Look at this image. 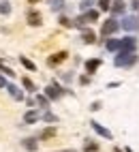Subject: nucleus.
<instances>
[{
  "label": "nucleus",
  "instance_id": "1",
  "mask_svg": "<svg viewBox=\"0 0 139 152\" xmlns=\"http://www.w3.org/2000/svg\"><path fill=\"white\" fill-rule=\"evenodd\" d=\"M135 60H137L135 52H120L116 56V66H131L135 64Z\"/></svg>",
  "mask_w": 139,
  "mask_h": 152
},
{
  "label": "nucleus",
  "instance_id": "2",
  "mask_svg": "<svg viewBox=\"0 0 139 152\" xmlns=\"http://www.w3.org/2000/svg\"><path fill=\"white\" fill-rule=\"evenodd\" d=\"M96 19H98V11H88L86 15H79V17L75 19V26L82 28V26H86L88 22H96Z\"/></svg>",
  "mask_w": 139,
  "mask_h": 152
},
{
  "label": "nucleus",
  "instance_id": "3",
  "mask_svg": "<svg viewBox=\"0 0 139 152\" xmlns=\"http://www.w3.org/2000/svg\"><path fill=\"white\" fill-rule=\"evenodd\" d=\"M135 49H137V41L133 37H126L120 41V52H135Z\"/></svg>",
  "mask_w": 139,
  "mask_h": 152
},
{
  "label": "nucleus",
  "instance_id": "4",
  "mask_svg": "<svg viewBox=\"0 0 139 152\" xmlns=\"http://www.w3.org/2000/svg\"><path fill=\"white\" fill-rule=\"evenodd\" d=\"M116 30H118V22H116V19H107V22L103 24V28H101V34L109 37V34H114Z\"/></svg>",
  "mask_w": 139,
  "mask_h": 152
},
{
  "label": "nucleus",
  "instance_id": "5",
  "mask_svg": "<svg viewBox=\"0 0 139 152\" xmlns=\"http://www.w3.org/2000/svg\"><path fill=\"white\" fill-rule=\"evenodd\" d=\"M66 58H68L66 52H58V54H54V56H49V58H47V64H49V66H56V64L64 62Z\"/></svg>",
  "mask_w": 139,
  "mask_h": 152
},
{
  "label": "nucleus",
  "instance_id": "6",
  "mask_svg": "<svg viewBox=\"0 0 139 152\" xmlns=\"http://www.w3.org/2000/svg\"><path fill=\"white\" fill-rule=\"evenodd\" d=\"M28 24H30V26H41V24H43V15L32 9V11L28 13Z\"/></svg>",
  "mask_w": 139,
  "mask_h": 152
},
{
  "label": "nucleus",
  "instance_id": "7",
  "mask_svg": "<svg viewBox=\"0 0 139 152\" xmlns=\"http://www.w3.org/2000/svg\"><path fill=\"white\" fill-rule=\"evenodd\" d=\"M122 28L124 30H137L139 28V19L137 17H124L122 19Z\"/></svg>",
  "mask_w": 139,
  "mask_h": 152
},
{
  "label": "nucleus",
  "instance_id": "8",
  "mask_svg": "<svg viewBox=\"0 0 139 152\" xmlns=\"http://www.w3.org/2000/svg\"><path fill=\"white\" fill-rule=\"evenodd\" d=\"M45 94H47L49 99H54V101H56V99H60V96H62V90L54 84V86H47V88H45Z\"/></svg>",
  "mask_w": 139,
  "mask_h": 152
},
{
  "label": "nucleus",
  "instance_id": "9",
  "mask_svg": "<svg viewBox=\"0 0 139 152\" xmlns=\"http://www.w3.org/2000/svg\"><path fill=\"white\" fill-rule=\"evenodd\" d=\"M7 90H9V94H11L15 101H22V99H24V92H22L17 86H13V84H7Z\"/></svg>",
  "mask_w": 139,
  "mask_h": 152
},
{
  "label": "nucleus",
  "instance_id": "10",
  "mask_svg": "<svg viewBox=\"0 0 139 152\" xmlns=\"http://www.w3.org/2000/svg\"><path fill=\"white\" fill-rule=\"evenodd\" d=\"M90 124H92V129H94V131H96V133L101 135V137H105V139H111V133H109V131H107L105 126H101L98 122H90Z\"/></svg>",
  "mask_w": 139,
  "mask_h": 152
},
{
  "label": "nucleus",
  "instance_id": "11",
  "mask_svg": "<svg viewBox=\"0 0 139 152\" xmlns=\"http://www.w3.org/2000/svg\"><path fill=\"white\" fill-rule=\"evenodd\" d=\"M98 66H101V60H98V58H94V60H88V62H86V71H88V73H94V71L98 69Z\"/></svg>",
  "mask_w": 139,
  "mask_h": 152
},
{
  "label": "nucleus",
  "instance_id": "12",
  "mask_svg": "<svg viewBox=\"0 0 139 152\" xmlns=\"http://www.w3.org/2000/svg\"><path fill=\"white\" fill-rule=\"evenodd\" d=\"M82 39H84V43H94L96 34L92 32V30H82Z\"/></svg>",
  "mask_w": 139,
  "mask_h": 152
},
{
  "label": "nucleus",
  "instance_id": "13",
  "mask_svg": "<svg viewBox=\"0 0 139 152\" xmlns=\"http://www.w3.org/2000/svg\"><path fill=\"white\" fill-rule=\"evenodd\" d=\"M124 9H126V4L122 2V0H116V2H111V11L118 15V13H124Z\"/></svg>",
  "mask_w": 139,
  "mask_h": 152
},
{
  "label": "nucleus",
  "instance_id": "14",
  "mask_svg": "<svg viewBox=\"0 0 139 152\" xmlns=\"http://www.w3.org/2000/svg\"><path fill=\"white\" fill-rule=\"evenodd\" d=\"M24 148H26V150H30V152H34V150L39 148V144H36V139L28 137V139H24Z\"/></svg>",
  "mask_w": 139,
  "mask_h": 152
},
{
  "label": "nucleus",
  "instance_id": "15",
  "mask_svg": "<svg viewBox=\"0 0 139 152\" xmlns=\"http://www.w3.org/2000/svg\"><path fill=\"white\" fill-rule=\"evenodd\" d=\"M105 47L109 49V52H118V49H120V41H118V39H109V41L105 43Z\"/></svg>",
  "mask_w": 139,
  "mask_h": 152
},
{
  "label": "nucleus",
  "instance_id": "16",
  "mask_svg": "<svg viewBox=\"0 0 139 152\" xmlns=\"http://www.w3.org/2000/svg\"><path fill=\"white\" fill-rule=\"evenodd\" d=\"M36 120H39V114H36V111H28V114L24 116V122H26V124H32V122H36Z\"/></svg>",
  "mask_w": 139,
  "mask_h": 152
},
{
  "label": "nucleus",
  "instance_id": "17",
  "mask_svg": "<svg viewBox=\"0 0 139 152\" xmlns=\"http://www.w3.org/2000/svg\"><path fill=\"white\" fill-rule=\"evenodd\" d=\"M84 150H86V152H96V150H98V144H94V141H90V139H86Z\"/></svg>",
  "mask_w": 139,
  "mask_h": 152
},
{
  "label": "nucleus",
  "instance_id": "18",
  "mask_svg": "<svg viewBox=\"0 0 139 152\" xmlns=\"http://www.w3.org/2000/svg\"><path fill=\"white\" fill-rule=\"evenodd\" d=\"M49 7H52V11H60L64 7V0H49Z\"/></svg>",
  "mask_w": 139,
  "mask_h": 152
},
{
  "label": "nucleus",
  "instance_id": "19",
  "mask_svg": "<svg viewBox=\"0 0 139 152\" xmlns=\"http://www.w3.org/2000/svg\"><path fill=\"white\" fill-rule=\"evenodd\" d=\"M19 62H22V64H24L28 71H34V69H36V66H34V62H30V60H28V58H24V56L19 58Z\"/></svg>",
  "mask_w": 139,
  "mask_h": 152
},
{
  "label": "nucleus",
  "instance_id": "20",
  "mask_svg": "<svg viewBox=\"0 0 139 152\" xmlns=\"http://www.w3.org/2000/svg\"><path fill=\"white\" fill-rule=\"evenodd\" d=\"M54 135H56V129H45L41 133V139H52Z\"/></svg>",
  "mask_w": 139,
  "mask_h": 152
},
{
  "label": "nucleus",
  "instance_id": "21",
  "mask_svg": "<svg viewBox=\"0 0 139 152\" xmlns=\"http://www.w3.org/2000/svg\"><path fill=\"white\" fill-rule=\"evenodd\" d=\"M98 7H101V11H109V9H111V2H109V0H98Z\"/></svg>",
  "mask_w": 139,
  "mask_h": 152
},
{
  "label": "nucleus",
  "instance_id": "22",
  "mask_svg": "<svg viewBox=\"0 0 139 152\" xmlns=\"http://www.w3.org/2000/svg\"><path fill=\"white\" fill-rule=\"evenodd\" d=\"M0 13H2V15L11 13V4H9V2H0Z\"/></svg>",
  "mask_w": 139,
  "mask_h": 152
},
{
  "label": "nucleus",
  "instance_id": "23",
  "mask_svg": "<svg viewBox=\"0 0 139 152\" xmlns=\"http://www.w3.org/2000/svg\"><path fill=\"white\" fill-rule=\"evenodd\" d=\"M0 69H2V73H4V75H9V77H13V75H15L13 71H11V69H9V66L2 62V60H0Z\"/></svg>",
  "mask_w": 139,
  "mask_h": 152
},
{
  "label": "nucleus",
  "instance_id": "24",
  "mask_svg": "<svg viewBox=\"0 0 139 152\" xmlns=\"http://www.w3.org/2000/svg\"><path fill=\"white\" fill-rule=\"evenodd\" d=\"M58 22H60V26H64V28H71V26H73V24H71V19H68V17H60Z\"/></svg>",
  "mask_w": 139,
  "mask_h": 152
},
{
  "label": "nucleus",
  "instance_id": "25",
  "mask_svg": "<svg viewBox=\"0 0 139 152\" xmlns=\"http://www.w3.org/2000/svg\"><path fill=\"white\" fill-rule=\"evenodd\" d=\"M36 103L41 105V107H47V96H41V94H39V96H36Z\"/></svg>",
  "mask_w": 139,
  "mask_h": 152
},
{
  "label": "nucleus",
  "instance_id": "26",
  "mask_svg": "<svg viewBox=\"0 0 139 152\" xmlns=\"http://www.w3.org/2000/svg\"><path fill=\"white\" fill-rule=\"evenodd\" d=\"M43 120H45V122H58V118H56L54 114H45V116H43Z\"/></svg>",
  "mask_w": 139,
  "mask_h": 152
},
{
  "label": "nucleus",
  "instance_id": "27",
  "mask_svg": "<svg viewBox=\"0 0 139 152\" xmlns=\"http://www.w3.org/2000/svg\"><path fill=\"white\" fill-rule=\"evenodd\" d=\"M24 88H28V90H34V84H32L28 77H24Z\"/></svg>",
  "mask_w": 139,
  "mask_h": 152
},
{
  "label": "nucleus",
  "instance_id": "28",
  "mask_svg": "<svg viewBox=\"0 0 139 152\" xmlns=\"http://www.w3.org/2000/svg\"><path fill=\"white\" fill-rule=\"evenodd\" d=\"M92 4H94V0H84V2L79 4V7H82V9H90Z\"/></svg>",
  "mask_w": 139,
  "mask_h": 152
},
{
  "label": "nucleus",
  "instance_id": "29",
  "mask_svg": "<svg viewBox=\"0 0 139 152\" xmlns=\"http://www.w3.org/2000/svg\"><path fill=\"white\" fill-rule=\"evenodd\" d=\"M90 109H94V111H96V109H101V103H98V101H96V103H92V107H90Z\"/></svg>",
  "mask_w": 139,
  "mask_h": 152
},
{
  "label": "nucleus",
  "instance_id": "30",
  "mask_svg": "<svg viewBox=\"0 0 139 152\" xmlns=\"http://www.w3.org/2000/svg\"><path fill=\"white\" fill-rule=\"evenodd\" d=\"M7 86V79H2V77H0V88H4Z\"/></svg>",
  "mask_w": 139,
  "mask_h": 152
},
{
  "label": "nucleus",
  "instance_id": "31",
  "mask_svg": "<svg viewBox=\"0 0 139 152\" xmlns=\"http://www.w3.org/2000/svg\"><path fill=\"white\" fill-rule=\"evenodd\" d=\"M60 152H77V150H60Z\"/></svg>",
  "mask_w": 139,
  "mask_h": 152
},
{
  "label": "nucleus",
  "instance_id": "32",
  "mask_svg": "<svg viewBox=\"0 0 139 152\" xmlns=\"http://www.w3.org/2000/svg\"><path fill=\"white\" fill-rule=\"evenodd\" d=\"M28 2H32V4H34V2H39V0H28Z\"/></svg>",
  "mask_w": 139,
  "mask_h": 152
},
{
  "label": "nucleus",
  "instance_id": "33",
  "mask_svg": "<svg viewBox=\"0 0 139 152\" xmlns=\"http://www.w3.org/2000/svg\"><path fill=\"white\" fill-rule=\"evenodd\" d=\"M114 152H120V150H118V148H116V150H114Z\"/></svg>",
  "mask_w": 139,
  "mask_h": 152
}]
</instances>
